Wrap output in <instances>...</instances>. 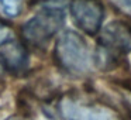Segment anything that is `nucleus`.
<instances>
[{"label":"nucleus","instance_id":"nucleus-3","mask_svg":"<svg viewBox=\"0 0 131 120\" xmlns=\"http://www.w3.org/2000/svg\"><path fill=\"white\" fill-rule=\"evenodd\" d=\"M65 14L62 9L54 4L42 7L34 17H31L21 28L24 40L32 47H45L48 41L62 28Z\"/></svg>","mask_w":131,"mask_h":120},{"label":"nucleus","instance_id":"nucleus-4","mask_svg":"<svg viewBox=\"0 0 131 120\" xmlns=\"http://www.w3.org/2000/svg\"><path fill=\"white\" fill-rule=\"evenodd\" d=\"M58 110L65 120H123L121 114L111 106L73 96L61 99Z\"/></svg>","mask_w":131,"mask_h":120},{"label":"nucleus","instance_id":"nucleus-1","mask_svg":"<svg viewBox=\"0 0 131 120\" xmlns=\"http://www.w3.org/2000/svg\"><path fill=\"white\" fill-rule=\"evenodd\" d=\"M131 49V28L125 23L113 21L102 30L96 52V64L102 69H111Z\"/></svg>","mask_w":131,"mask_h":120},{"label":"nucleus","instance_id":"nucleus-6","mask_svg":"<svg viewBox=\"0 0 131 120\" xmlns=\"http://www.w3.org/2000/svg\"><path fill=\"white\" fill-rule=\"evenodd\" d=\"M30 58L23 43L12 35L0 43V65L9 74L20 76L28 69Z\"/></svg>","mask_w":131,"mask_h":120},{"label":"nucleus","instance_id":"nucleus-5","mask_svg":"<svg viewBox=\"0 0 131 120\" xmlns=\"http://www.w3.org/2000/svg\"><path fill=\"white\" fill-rule=\"evenodd\" d=\"M71 16L82 31L94 35L102 28L104 10L97 0H72Z\"/></svg>","mask_w":131,"mask_h":120},{"label":"nucleus","instance_id":"nucleus-2","mask_svg":"<svg viewBox=\"0 0 131 120\" xmlns=\"http://www.w3.org/2000/svg\"><path fill=\"white\" fill-rule=\"evenodd\" d=\"M54 59L62 71L73 76H82L90 68L88 44L75 31H65L59 35L55 44Z\"/></svg>","mask_w":131,"mask_h":120},{"label":"nucleus","instance_id":"nucleus-7","mask_svg":"<svg viewBox=\"0 0 131 120\" xmlns=\"http://www.w3.org/2000/svg\"><path fill=\"white\" fill-rule=\"evenodd\" d=\"M24 0H0V14L4 17H16L23 12Z\"/></svg>","mask_w":131,"mask_h":120},{"label":"nucleus","instance_id":"nucleus-8","mask_svg":"<svg viewBox=\"0 0 131 120\" xmlns=\"http://www.w3.org/2000/svg\"><path fill=\"white\" fill-rule=\"evenodd\" d=\"M110 3L121 14H124V16L131 18V0H110Z\"/></svg>","mask_w":131,"mask_h":120},{"label":"nucleus","instance_id":"nucleus-9","mask_svg":"<svg viewBox=\"0 0 131 120\" xmlns=\"http://www.w3.org/2000/svg\"><path fill=\"white\" fill-rule=\"evenodd\" d=\"M7 120H28V119L24 116H20V114H16V116H10Z\"/></svg>","mask_w":131,"mask_h":120}]
</instances>
